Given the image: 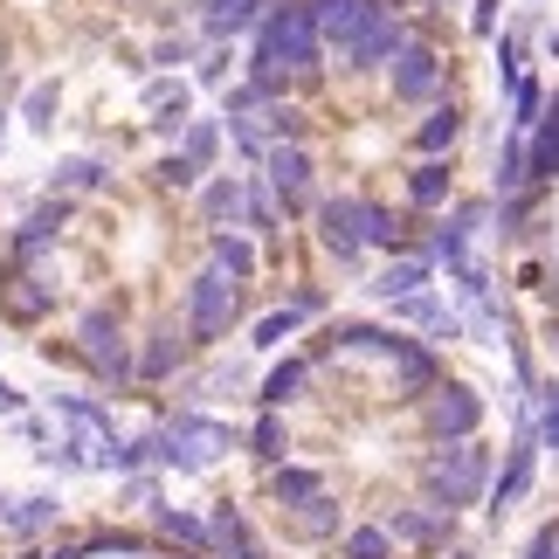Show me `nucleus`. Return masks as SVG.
I'll use <instances>...</instances> for the list:
<instances>
[{
	"label": "nucleus",
	"instance_id": "obj_11",
	"mask_svg": "<svg viewBox=\"0 0 559 559\" xmlns=\"http://www.w3.org/2000/svg\"><path fill=\"white\" fill-rule=\"evenodd\" d=\"M62 311V270L35 263V270H0V318L8 325H49Z\"/></svg>",
	"mask_w": 559,
	"mask_h": 559
},
{
	"label": "nucleus",
	"instance_id": "obj_59",
	"mask_svg": "<svg viewBox=\"0 0 559 559\" xmlns=\"http://www.w3.org/2000/svg\"><path fill=\"white\" fill-rule=\"evenodd\" d=\"M0 353H8V338H0Z\"/></svg>",
	"mask_w": 559,
	"mask_h": 559
},
{
	"label": "nucleus",
	"instance_id": "obj_9",
	"mask_svg": "<svg viewBox=\"0 0 559 559\" xmlns=\"http://www.w3.org/2000/svg\"><path fill=\"white\" fill-rule=\"evenodd\" d=\"M311 228H318V249H325V263L338 270H367V235H359V187H338V193H318L311 207Z\"/></svg>",
	"mask_w": 559,
	"mask_h": 559
},
{
	"label": "nucleus",
	"instance_id": "obj_56",
	"mask_svg": "<svg viewBox=\"0 0 559 559\" xmlns=\"http://www.w3.org/2000/svg\"><path fill=\"white\" fill-rule=\"evenodd\" d=\"M546 118H552V124H559V83H552V97H546Z\"/></svg>",
	"mask_w": 559,
	"mask_h": 559
},
{
	"label": "nucleus",
	"instance_id": "obj_3",
	"mask_svg": "<svg viewBox=\"0 0 559 559\" xmlns=\"http://www.w3.org/2000/svg\"><path fill=\"white\" fill-rule=\"evenodd\" d=\"M159 436H166V456H159L166 477H207L222 456L242 449V428H235L228 415H214V407H187V401L159 415Z\"/></svg>",
	"mask_w": 559,
	"mask_h": 559
},
{
	"label": "nucleus",
	"instance_id": "obj_10",
	"mask_svg": "<svg viewBox=\"0 0 559 559\" xmlns=\"http://www.w3.org/2000/svg\"><path fill=\"white\" fill-rule=\"evenodd\" d=\"M255 174L270 180L284 222H311V207H318V159H311V145H270Z\"/></svg>",
	"mask_w": 559,
	"mask_h": 559
},
{
	"label": "nucleus",
	"instance_id": "obj_58",
	"mask_svg": "<svg viewBox=\"0 0 559 559\" xmlns=\"http://www.w3.org/2000/svg\"><path fill=\"white\" fill-rule=\"evenodd\" d=\"M0 511H8V490H0Z\"/></svg>",
	"mask_w": 559,
	"mask_h": 559
},
{
	"label": "nucleus",
	"instance_id": "obj_7",
	"mask_svg": "<svg viewBox=\"0 0 559 559\" xmlns=\"http://www.w3.org/2000/svg\"><path fill=\"white\" fill-rule=\"evenodd\" d=\"M76 222V201L70 193H41V201H28V214L8 228V242H0V263L8 270H35V263H49V255L62 249V235H70Z\"/></svg>",
	"mask_w": 559,
	"mask_h": 559
},
{
	"label": "nucleus",
	"instance_id": "obj_45",
	"mask_svg": "<svg viewBox=\"0 0 559 559\" xmlns=\"http://www.w3.org/2000/svg\"><path fill=\"white\" fill-rule=\"evenodd\" d=\"M532 428H539V449L559 456V373L539 380V394H532Z\"/></svg>",
	"mask_w": 559,
	"mask_h": 559
},
{
	"label": "nucleus",
	"instance_id": "obj_1",
	"mask_svg": "<svg viewBox=\"0 0 559 559\" xmlns=\"http://www.w3.org/2000/svg\"><path fill=\"white\" fill-rule=\"evenodd\" d=\"M70 353H76V367L97 380V394L118 401V394H132V386H139V332H132V318H124V297L118 290H104L97 305L76 311Z\"/></svg>",
	"mask_w": 559,
	"mask_h": 559
},
{
	"label": "nucleus",
	"instance_id": "obj_18",
	"mask_svg": "<svg viewBox=\"0 0 559 559\" xmlns=\"http://www.w3.org/2000/svg\"><path fill=\"white\" fill-rule=\"evenodd\" d=\"M386 380H394V401L401 407H421L436 386L449 380V367H442V346H428V338H415L407 332V346L386 359Z\"/></svg>",
	"mask_w": 559,
	"mask_h": 559
},
{
	"label": "nucleus",
	"instance_id": "obj_53",
	"mask_svg": "<svg viewBox=\"0 0 559 559\" xmlns=\"http://www.w3.org/2000/svg\"><path fill=\"white\" fill-rule=\"evenodd\" d=\"M153 559H207V552H187V546H159Z\"/></svg>",
	"mask_w": 559,
	"mask_h": 559
},
{
	"label": "nucleus",
	"instance_id": "obj_13",
	"mask_svg": "<svg viewBox=\"0 0 559 559\" xmlns=\"http://www.w3.org/2000/svg\"><path fill=\"white\" fill-rule=\"evenodd\" d=\"M180 373H193V338L180 325V311H159L139 332V386H174Z\"/></svg>",
	"mask_w": 559,
	"mask_h": 559
},
{
	"label": "nucleus",
	"instance_id": "obj_48",
	"mask_svg": "<svg viewBox=\"0 0 559 559\" xmlns=\"http://www.w3.org/2000/svg\"><path fill=\"white\" fill-rule=\"evenodd\" d=\"M284 297H290V305L305 311V318H325V305H332V297H325V284H311V276H297V284H290Z\"/></svg>",
	"mask_w": 559,
	"mask_h": 559
},
{
	"label": "nucleus",
	"instance_id": "obj_12",
	"mask_svg": "<svg viewBox=\"0 0 559 559\" xmlns=\"http://www.w3.org/2000/svg\"><path fill=\"white\" fill-rule=\"evenodd\" d=\"M415 415H421V436L428 442H463V436H484V415H490V407H484V394L469 380H442L436 394L415 407Z\"/></svg>",
	"mask_w": 559,
	"mask_h": 559
},
{
	"label": "nucleus",
	"instance_id": "obj_42",
	"mask_svg": "<svg viewBox=\"0 0 559 559\" xmlns=\"http://www.w3.org/2000/svg\"><path fill=\"white\" fill-rule=\"evenodd\" d=\"M263 132H270V145H311V111L297 97L263 104Z\"/></svg>",
	"mask_w": 559,
	"mask_h": 559
},
{
	"label": "nucleus",
	"instance_id": "obj_55",
	"mask_svg": "<svg viewBox=\"0 0 559 559\" xmlns=\"http://www.w3.org/2000/svg\"><path fill=\"white\" fill-rule=\"evenodd\" d=\"M214 8H228V0H193V8H187V14H214Z\"/></svg>",
	"mask_w": 559,
	"mask_h": 559
},
{
	"label": "nucleus",
	"instance_id": "obj_43",
	"mask_svg": "<svg viewBox=\"0 0 559 559\" xmlns=\"http://www.w3.org/2000/svg\"><path fill=\"white\" fill-rule=\"evenodd\" d=\"M546 97H552V83H546V76H525L519 91L504 97V104H511V118H504V124H511V132H532V124L546 118Z\"/></svg>",
	"mask_w": 559,
	"mask_h": 559
},
{
	"label": "nucleus",
	"instance_id": "obj_14",
	"mask_svg": "<svg viewBox=\"0 0 559 559\" xmlns=\"http://www.w3.org/2000/svg\"><path fill=\"white\" fill-rule=\"evenodd\" d=\"M380 525L394 532V546H401V552L436 559V552L456 546V525H463V519H449V511L421 504V498H401V504H386V511H380Z\"/></svg>",
	"mask_w": 559,
	"mask_h": 559
},
{
	"label": "nucleus",
	"instance_id": "obj_36",
	"mask_svg": "<svg viewBox=\"0 0 559 559\" xmlns=\"http://www.w3.org/2000/svg\"><path fill=\"white\" fill-rule=\"evenodd\" d=\"M222 145H228V124H222V111H193L187 118V132H180V153L201 166V174H222Z\"/></svg>",
	"mask_w": 559,
	"mask_h": 559
},
{
	"label": "nucleus",
	"instance_id": "obj_2",
	"mask_svg": "<svg viewBox=\"0 0 559 559\" xmlns=\"http://www.w3.org/2000/svg\"><path fill=\"white\" fill-rule=\"evenodd\" d=\"M490 477H498V449H490L484 436H463V442H428L421 456H415L421 504L449 511V519H463V511H484Z\"/></svg>",
	"mask_w": 559,
	"mask_h": 559
},
{
	"label": "nucleus",
	"instance_id": "obj_37",
	"mask_svg": "<svg viewBox=\"0 0 559 559\" xmlns=\"http://www.w3.org/2000/svg\"><path fill=\"white\" fill-rule=\"evenodd\" d=\"M56 111H62V76H41V83H28V91H21V124H28L35 139H49L56 132Z\"/></svg>",
	"mask_w": 559,
	"mask_h": 559
},
{
	"label": "nucleus",
	"instance_id": "obj_41",
	"mask_svg": "<svg viewBox=\"0 0 559 559\" xmlns=\"http://www.w3.org/2000/svg\"><path fill=\"white\" fill-rule=\"evenodd\" d=\"M525 159H532V187H559V124L539 118L525 132Z\"/></svg>",
	"mask_w": 559,
	"mask_h": 559
},
{
	"label": "nucleus",
	"instance_id": "obj_6",
	"mask_svg": "<svg viewBox=\"0 0 559 559\" xmlns=\"http://www.w3.org/2000/svg\"><path fill=\"white\" fill-rule=\"evenodd\" d=\"M449 76H456V62L442 56V41H428V35H407L401 41V56L386 62V104H407V111H428V104H442L449 97Z\"/></svg>",
	"mask_w": 559,
	"mask_h": 559
},
{
	"label": "nucleus",
	"instance_id": "obj_34",
	"mask_svg": "<svg viewBox=\"0 0 559 559\" xmlns=\"http://www.w3.org/2000/svg\"><path fill=\"white\" fill-rule=\"evenodd\" d=\"M525 187H532L525 132H511V124H504V139H498V159H490V201H511V193H525Z\"/></svg>",
	"mask_w": 559,
	"mask_h": 559
},
{
	"label": "nucleus",
	"instance_id": "obj_38",
	"mask_svg": "<svg viewBox=\"0 0 559 559\" xmlns=\"http://www.w3.org/2000/svg\"><path fill=\"white\" fill-rule=\"evenodd\" d=\"M338 559H401V546H394V532H386L380 519H359V525H346L338 532V546H332Z\"/></svg>",
	"mask_w": 559,
	"mask_h": 559
},
{
	"label": "nucleus",
	"instance_id": "obj_21",
	"mask_svg": "<svg viewBox=\"0 0 559 559\" xmlns=\"http://www.w3.org/2000/svg\"><path fill=\"white\" fill-rule=\"evenodd\" d=\"M436 263H428L421 249H401V255H380V270H367V290L373 305H394V297H415V290H436Z\"/></svg>",
	"mask_w": 559,
	"mask_h": 559
},
{
	"label": "nucleus",
	"instance_id": "obj_51",
	"mask_svg": "<svg viewBox=\"0 0 559 559\" xmlns=\"http://www.w3.org/2000/svg\"><path fill=\"white\" fill-rule=\"evenodd\" d=\"M0 415H28V394H21L8 373H0Z\"/></svg>",
	"mask_w": 559,
	"mask_h": 559
},
{
	"label": "nucleus",
	"instance_id": "obj_24",
	"mask_svg": "<svg viewBox=\"0 0 559 559\" xmlns=\"http://www.w3.org/2000/svg\"><path fill=\"white\" fill-rule=\"evenodd\" d=\"M401 201H407V214H442L456 201V159H415L401 174Z\"/></svg>",
	"mask_w": 559,
	"mask_h": 559
},
{
	"label": "nucleus",
	"instance_id": "obj_33",
	"mask_svg": "<svg viewBox=\"0 0 559 559\" xmlns=\"http://www.w3.org/2000/svg\"><path fill=\"white\" fill-rule=\"evenodd\" d=\"M359 235H367L373 255H401L407 249V214H394L380 193H359Z\"/></svg>",
	"mask_w": 559,
	"mask_h": 559
},
{
	"label": "nucleus",
	"instance_id": "obj_19",
	"mask_svg": "<svg viewBox=\"0 0 559 559\" xmlns=\"http://www.w3.org/2000/svg\"><path fill=\"white\" fill-rule=\"evenodd\" d=\"M463 139H469V104L463 97H442V104H428V111L415 118L407 153H415V159H456Z\"/></svg>",
	"mask_w": 559,
	"mask_h": 559
},
{
	"label": "nucleus",
	"instance_id": "obj_52",
	"mask_svg": "<svg viewBox=\"0 0 559 559\" xmlns=\"http://www.w3.org/2000/svg\"><path fill=\"white\" fill-rule=\"evenodd\" d=\"M539 49H546V56L559 62V28H539Z\"/></svg>",
	"mask_w": 559,
	"mask_h": 559
},
{
	"label": "nucleus",
	"instance_id": "obj_25",
	"mask_svg": "<svg viewBox=\"0 0 559 559\" xmlns=\"http://www.w3.org/2000/svg\"><path fill=\"white\" fill-rule=\"evenodd\" d=\"M332 490V477L318 463H276V469H263V498L276 504V511H297V504H311V498H325Z\"/></svg>",
	"mask_w": 559,
	"mask_h": 559
},
{
	"label": "nucleus",
	"instance_id": "obj_44",
	"mask_svg": "<svg viewBox=\"0 0 559 559\" xmlns=\"http://www.w3.org/2000/svg\"><path fill=\"white\" fill-rule=\"evenodd\" d=\"M235 70H242V56H235V49H201V62H193V91H214V97H222L228 91V83H235Z\"/></svg>",
	"mask_w": 559,
	"mask_h": 559
},
{
	"label": "nucleus",
	"instance_id": "obj_31",
	"mask_svg": "<svg viewBox=\"0 0 559 559\" xmlns=\"http://www.w3.org/2000/svg\"><path fill=\"white\" fill-rule=\"evenodd\" d=\"M76 546H83V559H153L159 552V539L153 532H132V525H83L76 532Z\"/></svg>",
	"mask_w": 559,
	"mask_h": 559
},
{
	"label": "nucleus",
	"instance_id": "obj_20",
	"mask_svg": "<svg viewBox=\"0 0 559 559\" xmlns=\"http://www.w3.org/2000/svg\"><path fill=\"white\" fill-rule=\"evenodd\" d=\"M56 525H62V490H28V498H8V511H0V539H8V552L41 546Z\"/></svg>",
	"mask_w": 559,
	"mask_h": 559
},
{
	"label": "nucleus",
	"instance_id": "obj_8",
	"mask_svg": "<svg viewBox=\"0 0 559 559\" xmlns=\"http://www.w3.org/2000/svg\"><path fill=\"white\" fill-rule=\"evenodd\" d=\"M415 35V21H407V8L401 0H386V8L359 28L353 41H338L332 49V62H338V76H386V62L401 56V41Z\"/></svg>",
	"mask_w": 559,
	"mask_h": 559
},
{
	"label": "nucleus",
	"instance_id": "obj_22",
	"mask_svg": "<svg viewBox=\"0 0 559 559\" xmlns=\"http://www.w3.org/2000/svg\"><path fill=\"white\" fill-rule=\"evenodd\" d=\"M311 380H318L311 359H305V353H284V359H270V367L255 373V394H249V401H255V407H276V415H290V407L311 394Z\"/></svg>",
	"mask_w": 559,
	"mask_h": 559
},
{
	"label": "nucleus",
	"instance_id": "obj_5",
	"mask_svg": "<svg viewBox=\"0 0 559 559\" xmlns=\"http://www.w3.org/2000/svg\"><path fill=\"white\" fill-rule=\"evenodd\" d=\"M539 428H532V401H519V428H511V442H504V463H498V477H490V498H484V525L490 532H504V519L532 498V484H539Z\"/></svg>",
	"mask_w": 559,
	"mask_h": 559
},
{
	"label": "nucleus",
	"instance_id": "obj_30",
	"mask_svg": "<svg viewBox=\"0 0 559 559\" xmlns=\"http://www.w3.org/2000/svg\"><path fill=\"white\" fill-rule=\"evenodd\" d=\"M145 525H153L159 546H187V552H207V511H187V504H153L145 511Z\"/></svg>",
	"mask_w": 559,
	"mask_h": 559
},
{
	"label": "nucleus",
	"instance_id": "obj_29",
	"mask_svg": "<svg viewBox=\"0 0 559 559\" xmlns=\"http://www.w3.org/2000/svg\"><path fill=\"white\" fill-rule=\"evenodd\" d=\"M380 8L386 0H311V21H318V35H325V56L338 49V41H353Z\"/></svg>",
	"mask_w": 559,
	"mask_h": 559
},
{
	"label": "nucleus",
	"instance_id": "obj_57",
	"mask_svg": "<svg viewBox=\"0 0 559 559\" xmlns=\"http://www.w3.org/2000/svg\"><path fill=\"white\" fill-rule=\"evenodd\" d=\"M449 559H477V552H449Z\"/></svg>",
	"mask_w": 559,
	"mask_h": 559
},
{
	"label": "nucleus",
	"instance_id": "obj_50",
	"mask_svg": "<svg viewBox=\"0 0 559 559\" xmlns=\"http://www.w3.org/2000/svg\"><path fill=\"white\" fill-rule=\"evenodd\" d=\"M498 14H504V0H469V35H498Z\"/></svg>",
	"mask_w": 559,
	"mask_h": 559
},
{
	"label": "nucleus",
	"instance_id": "obj_23",
	"mask_svg": "<svg viewBox=\"0 0 559 559\" xmlns=\"http://www.w3.org/2000/svg\"><path fill=\"white\" fill-rule=\"evenodd\" d=\"M276 525H284L290 546H338V532H346V504L325 490V498H311L297 511H276Z\"/></svg>",
	"mask_w": 559,
	"mask_h": 559
},
{
	"label": "nucleus",
	"instance_id": "obj_40",
	"mask_svg": "<svg viewBox=\"0 0 559 559\" xmlns=\"http://www.w3.org/2000/svg\"><path fill=\"white\" fill-rule=\"evenodd\" d=\"M207 41L180 28V35H153V49H145V70H166V76H187V62H201Z\"/></svg>",
	"mask_w": 559,
	"mask_h": 559
},
{
	"label": "nucleus",
	"instance_id": "obj_28",
	"mask_svg": "<svg viewBox=\"0 0 559 559\" xmlns=\"http://www.w3.org/2000/svg\"><path fill=\"white\" fill-rule=\"evenodd\" d=\"M207 263L235 276V284H255L263 276V249H255L249 228H207Z\"/></svg>",
	"mask_w": 559,
	"mask_h": 559
},
{
	"label": "nucleus",
	"instance_id": "obj_49",
	"mask_svg": "<svg viewBox=\"0 0 559 559\" xmlns=\"http://www.w3.org/2000/svg\"><path fill=\"white\" fill-rule=\"evenodd\" d=\"M519 559H559V519H546L539 532H532V539H525V552Z\"/></svg>",
	"mask_w": 559,
	"mask_h": 559
},
{
	"label": "nucleus",
	"instance_id": "obj_4",
	"mask_svg": "<svg viewBox=\"0 0 559 559\" xmlns=\"http://www.w3.org/2000/svg\"><path fill=\"white\" fill-rule=\"evenodd\" d=\"M180 325L193 338V353H222L228 346V332L242 325V311H249V284H235V276H222L214 263H201L187 276V290H180Z\"/></svg>",
	"mask_w": 559,
	"mask_h": 559
},
{
	"label": "nucleus",
	"instance_id": "obj_17",
	"mask_svg": "<svg viewBox=\"0 0 559 559\" xmlns=\"http://www.w3.org/2000/svg\"><path fill=\"white\" fill-rule=\"evenodd\" d=\"M139 104L153 118H145V132H153L159 145H180V132H187V118H193V76H145L139 83Z\"/></svg>",
	"mask_w": 559,
	"mask_h": 559
},
{
	"label": "nucleus",
	"instance_id": "obj_16",
	"mask_svg": "<svg viewBox=\"0 0 559 559\" xmlns=\"http://www.w3.org/2000/svg\"><path fill=\"white\" fill-rule=\"evenodd\" d=\"M380 311H386V325L415 332V338H428V346H456L463 338V311H456V297H442V290L394 297V305H380Z\"/></svg>",
	"mask_w": 559,
	"mask_h": 559
},
{
	"label": "nucleus",
	"instance_id": "obj_46",
	"mask_svg": "<svg viewBox=\"0 0 559 559\" xmlns=\"http://www.w3.org/2000/svg\"><path fill=\"white\" fill-rule=\"evenodd\" d=\"M166 498V469H132V477H118V504L124 511H153Z\"/></svg>",
	"mask_w": 559,
	"mask_h": 559
},
{
	"label": "nucleus",
	"instance_id": "obj_26",
	"mask_svg": "<svg viewBox=\"0 0 559 559\" xmlns=\"http://www.w3.org/2000/svg\"><path fill=\"white\" fill-rule=\"evenodd\" d=\"M118 187V166L104 153H62L49 166V193H70V201H83V193H111Z\"/></svg>",
	"mask_w": 559,
	"mask_h": 559
},
{
	"label": "nucleus",
	"instance_id": "obj_39",
	"mask_svg": "<svg viewBox=\"0 0 559 559\" xmlns=\"http://www.w3.org/2000/svg\"><path fill=\"white\" fill-rule=\"evenodd\" d=\"M145 180H153V193H201V180H207V174L180 153V145H166V153L145 166Z\"/></svg>",
	"mask_w": 559,
	"mask_h": 559
},
{
	"label": "nucleus",
	"instance_id": "obj_15",
	"mask_svg": "<svg viewBox=\"0 0 559 559\" xmlns=\"http://www.w3.org/2000/svg\"><path fill=\"white\" fill-rule=\"evenodd\" d=\"M207 559H276V546L263 539V525L249 519L242 498H214L207 504Z\"/></svg>",
	"mask_w": 559,
	"mask_h": 559
},
{
	"label": "nucleus",
	"instance_id": "obj_32",
	"mask_svg": "<svg viewBox=\"0 0 559 559\" xmlns=\"http://www.w3.org/2000/svg\"><path fill=\"white\" fill-rule=\"evenodd\" d=\"M193 207H201V228H242V174H207Z\"/></svg>",
	"mask_w": 559,
	"mask_h": 559
},
{
	"label": "nucleus",
	"instance_id": "obj_54",
	"mask_svg": "<svg viewBox=\"0 0 559 559\" xmlns=\"http://www.w3.org/2000/svg\"><path fill=\"white\" fill-rule=\"evenodd\" d=\"M8 118L14 111H8V97H0V159H8Z\"/></svg>",
	"mask_w": 559,
	"mask_h": 559
},
{
	"label": "nucleus",
	"instance_id": "obj_35",
	"mask_svg": "<svg viewBox=\"0 0 559 559\" xmlns=\"http://www.w3.org/2000/svg\"><path fill=\"white\" fill-rule=\"evenodd\" d=\"M305 325H311V318H305V311H297L290 297H284V305H270V311H263V318H255V325H249V353L276 359V353H284V346H290V338L305 332Z\"/></svg>",
	"mask_w": 559,
	"mask_h": 559
},
{
	"label": "nucleus",
	"instance_id": "obj_47",
	"mask_svg": "<svg viewBox=\"0 0 559 559\" xmlns=\"http://www.w3.org/2000/svg\"><path fill=\"white\" fill-rule=\"evenodd\" d=\"M228 124V145L242 153V166H263V153H270V132H263V111L255 118H222Z\"/></svg>",
	"mask_w": 559,
	"mask_h": 559
},
{
	"label": "nucleus",
	"instance_id": "obj_27",
	"mask_svg": "<svg viewBox=\"0 0 559 559\" xmlns=\"http://www.w3.org/2000/svg\"><path fill=\"white\" fill-rule=\"evenodd\" d=\"M242 456L255 469H276L297 456V436H290V415H276V407H255V421L242 428Z\"/></svg>",
	"mask_w": 559,
	"mask_h": 559
}]
</instances>
